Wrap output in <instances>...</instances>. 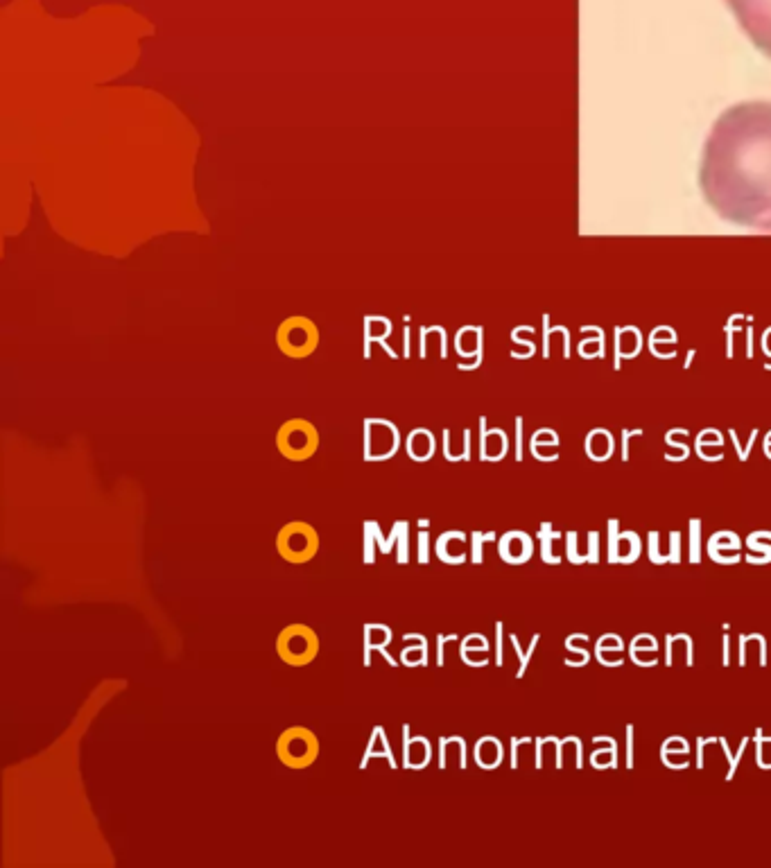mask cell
<instances>
[{
    "mask_svg": "<svg viewBox=\"0 0 771 868\" xmlns=\"http://www.w3.org/2000/svg\"><path fill=\"white\" fill-rule=\"evenodd\" d=\"M699 188L726 222L771 231V102H740L715 120Z\"/></svg>",
    "mask_w": 771,
    "mask_h": 868,
    "instance_id": "cell-1",
    "label": "cell"
},
{
    "mask_svg": "<svg viewBox=\"0 0 771 868\" xmlns=\"http://www.w3.org/2000/svg\"><path fill=\"white\" fill-rule=\"evenodd\" d=\"M753 46L771 57V0H726Z\"/></svg>",
    "mask_w": 771,
    "mask_h": 868,
    "instance_id": "cell-2",
    "label": "cell"
},
{
    "mask_svg": "<svg viewBox=\"0 0 771 868\" xmlns=\"http://www.w3.org/2000/svg\"><path fill=\"white\" fill-rule=\"evenodd\" d=\"M276 550H279L283 561L294 563V566L313 561L319 552L317 529L310 523H303V520L283 525L279 536H276Z\"/></svg>",
    "mask_w": 771,
    "mask_h": 868,
    "instance_id": "cell-3",
    "label": "cell"
},
{
    "mask_svg": "<svg viewBox=\"0 0 771 868\" xmlns=\"http://www.w3.org/2000/svg\"><path fill=\"white\" fill-rule=\"evenodd\" d=\"M276 755L285 767L308 769L319 755L317 735L306 726H290L276 740Z\"/></svg>",
    "mask_w": 771,
    "mask_h": 868,
    "instance_id": "cell-4",
    "label": "cell"
},
{
    "mask_svg": "<svg viewBox=\"0 0 771 868\" xmlns=\"http://www.w3.org/2000/svg\"><path fill=\"white\" fill-rule=\"evenodd\" d=\"M276 651H279L281 661L290 667H306L319 654V638L315 629L308 624H290L279 633L276 640Z\"/></svg>",
    "mask_w": 771,
    "mask_h": 868,
    "instance_id": "cell-5",
    "label": "cell"
},
{
    "mask_svg": "<svg viewBox=\"0 0 771 868\" xmlns=\"http://www.w3.org/2000/svg\"><path fill=\"white\" fill-rule=\"evenodd\" d=\"M276 446H279V453L290 462H306L317 453L319 432L306 419H292L281 425L279 434H276Z\"/></svg>",
    "mask_w": 771,
    "mask_h": 868,
    "instance_id": "cell-6",
    "label": "cell"
},
{
    "mask_svg": "<svg viewBox=\"0 0 771 868\" xmlns=\"http://www.w3.org/2000/svg\"><path fill=\"white\" fill-rule=\"evenodd\" d=\"M279 346L290 358H306L313 353L317 349V331L313 321L301 317L285 321L279 331Z\"/></svg>",
    "mask_w": 771,
    "mask_h": 868,
    "instance_id": "cell-7",
    "label": "cell"
},
{
    "mask_svg": "<svg viewBox=\"0 0 771 868\" xmlns=\"http://www.w3.org/2000/svg\"><path fill=\"white\" fill-rule=\"evenodd\" d=\"M365 457L369 462H380V459L394 457L401 446V437L392 423L387 421H367L365 425Z\"/></svg>",
    "mask_w": 771,
    "mask_h": 868,
    "instance_id": "cell-8",
    "label": "cell"
},
{
    "mask_svg": "<svg viewBox=\"0 0 771 868\" xmlns=\"http://www.w3.org/2000/svg\"><path fill=\"white\" fill-rule=\"evenodd\" d=\"M500 557L507 563L521 566L532 557V538L525 532H509L500 538Z\"/></svg>",
    "mask_w": 771,
    "mask_h": 868,
    "instance_id": "cell-9",
    "label": "cell"
},
{
    "mask_svg": "<svg viewBox=\"0 0 771 868\" xmlns=\"http://www.w3.org/2000/svg\"><path fill=\"white\" fill-rule=\"evenodd\" d=\"M403 765L407 769H423L430 765L432 760V744L426 737H410V731L405 728V753H403Z\"/></svg>",
    "mask_w": 771,
    "mask_h": 868,
    "instance_id": "cell-10",
    "label": "cell"
},
{
    "mask_svg": "<svg viewBox=\"0 0 771 868\" xmlns=\"http://www.w3.org/2000/svg\"><path fill=\"white\" fill-rule=\"evenodd\" d=\"M466 534L462 532H446L439 536V541L435 543V552L437 557L444 563H464L466 559Z\"/></svg>",
    "mask_w": 771,
    "mask_h": 868,
    "instance_id": "cell-11",
    "label": "cell"
},
{
    "mask_svg": "<svg viewBox=\"0 0 771 868\" xmlns=\"http://www.w3.org/2000/svg\"><path fill=\"white\" fill-rule=\"evenodd\" d=\"M502 744L496 740V737H482L475 744V762L482 769H496L502 762Z\"/></svg>",
    "mask_w": 771,
    "mask_h": 868,
    "instance_id": "cell-12",
    "label": "cell"
},
{
    "mask_svg": "<svg viewBox=\"0 0 771 868\" xmlns=\"http://www.w3.org/2000/svg\"><path fill=\"white\" fill-rule=\"evenodd\" d=\"M640 552L638 536L631 532H622L615 543L611 545V561L613 563H634Z\"/></svg>",
    "mask_w": 771,
    "mask_h": 868,
    "instance_id": "cell-13",
    "label": "cell"
},
{
    "mask_svg": "<svg viewBox=\"0 0 771 868\" xmlns=\"http://www.w3.org/2000/svg\"><path fill=\"white\" fill-rule=\"evenodd\" d=\"M407 453L417 462H428L435 455V439L428 430H414L407 439Z\"/></svg>",
    "mask_w": 771,
    "mask_h": 868,
    "instance_id": "cell-14",
    "label": "cell"
},
{
    "mask_svg": "<svg viewBox=\"0 0 771 868\" xmlns=\"http://www.w3.org/2000/svg\"><path fill=\"white\" fill-rule=\"evenodd\" d=\"M389 642H392V631H389L387 627H383V624H367L365 627V645H367V651H371V649H380L383 651Z\"/></svg>",
    "mask_w": 771,
    "mask_h": 868,
    "instance_id": "cell-15",
    "label": "cell"
},
{
    "mask_svg": "<svg viewBox=\"0 0 771 868\" xmlns=\"http://www.w3.org/2000/svg\"><path fill=\"white\" fill-rule=\"evenodd\" d=\"M699 541H701V523H699V520H692V523H690V561L692 563H699L701 561Z\"/></svg>",
    "mask_w": 771,
    "mask_h": 868,
    "instance_id": "cell-16",
    "label": "cell"
},
{
    "mask_svg": "<svg viewBox=\"0 0 771 868\" xmlns=\"http://www.w3.org/2000/svg\"><path fill=\"white\" fill-rule=\"evenodd\" d=\"M710 548H735V550H738L740 548V538L735 536V534H731V532H719V534H715L713 538H710L708 550Z\"/></svg>",
    "mask_w": 771,
    "mask_h": 868,
    "instance_id": "cell-17",
    "label": "cell"
},
{
    "mask_svg": "<svg viewBox=\"0 0 771 868\" xmlns=\"http://www.w3.org/2000/svg\"><path fill=\"white\" fill-rule=\"evenodd\" d=\"M615 755H618V746H609V751H597L593 753V767L604 769V767H615L618 762H615Z\"/></svg>",
    "mask_w": 771,
    "mask_h": 868,
    "instance_id": "cell-18",
    "label": "cell"
},
{
    "mask_svg": "<svg viewBox=\"0 0 771 868\" xmlns=\"http://www.w3.org/2000/svg\"><path fill=\"white\" fill-rule=\"evenodd\" d=\"M708 554L719 563H735L740 559V552L735 548H710Z\"/></svg>",
    "mask_w": 771,
    "mask_h": 868,
    "instance_id": "cell-19",
    "label": "cell"
},
{
    "mask_svg": "<svg viewBox=\"0 0 771 868\" xmlns=\"http://www.w3.org/2000/svg\"><path fill=\"white\" fill-rule=\"evenodd\" d=\"M649 559H652L654 563H665L663 554H658V534L656 532L649 534Z\"/></svg>",
    "mask_w": 771,
    "mask_h": 868,
    "instance_id": "cell-20",
    "label": "cell"
},
{
    "mask_svg": "<svg viewBox=\"0 0 771 868\" xmlns=\"http://www.w3.org/2000/svg\"><path fill=\"white\" fill-rule=\"evenodd\" d=\"M663 751H681V753H688V742L683 740V737H672V740H667V742L663 744Z\"/></svg>",
    "mask_w": 771,
    "mask_h": 868,
    "instance_id": "cell-21",
    "label": "cell"
},
{
    "mask_svg": "<svg viewBox=\"0 0 771 868\" xmlns=\"http://www.w3.org/2000/svg\"><path fill=\"white\" fill-rule=\"evenodd\" d=\"M679 559H681V534L672 532V552H670V557H667V561L679 563Z\"/></svg>",
    "mask_w": 771,
    "mask_h": 868,
    "instance_id": "cell-22",
    "label": "cell"
},
{
    "mask_svg": "<svg viewBox=\"0 0 771 868\" xmlns=\"http://www.w3.org/2000/svg\"><path fill=\"white\" fill-rule=\"evenodd\" d=\"M627 767H634V726L627 728Z\"/></svg>",
    "mask_w": 771,
    "mask_h": 868,
    "instance_id": "cell-23",
    "label": "cell"
},
{
    "mask_svg": "<svg viewBox=\"0 0 771 868\" xmlns=\"http://www.w3.org/2000/svg\"><path fill=\"white\" fill-rule=\"evenodd\" d=\"M484 538H489V534H487V536H482V534H473V541H475L473 561H475V563H482V541H484Z\"/></svg>",
    "mask_w": 771,
    "mask_h": 868,
    "instance_id": "cell-24",
    "label": "cell"
},
{
    "mask_svg": "<svg viewBox=\"0 0 771 868\" xmlns=\"http://www.w3.org/2000/svg\"><path fill=\"white\" fill-rule=\"evenodd\" d=\"M498 665H502V642H500V638H502V624L498 622Z\"/></svg>",
    "mask_w": 771,
    "mask_h": 868,
    "instance_id": "cell-25",
    "label": "cell"
},
{
    "mask_svg": "<svg viewBox=\"0 0 771 868\" xmlns=\"http://www.w3.org/2000/svg\"><path fill=\"white\" fill-rule=\"evenodd\" d=\"M729 636L724 638V665H729Z\"/></svg>",
    "mask_w": 771,
    "mask_h": 868,
    "instance_id": "cell-26",
    "label": "cell"
}]
</instances>
